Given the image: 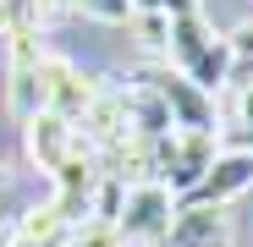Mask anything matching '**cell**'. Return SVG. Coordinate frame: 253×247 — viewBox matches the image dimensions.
Instances as JSON below:
<instances>
[{
	"mask_svg": "<svg viewBox=\"0 0 253 247\" xmlns=\"http://www.w3.org/2000/svg\"><path fill=\"white\" fill-rule=\"evenodd\" d=\"M165 247H231V214L215 203H176Z\"/></svg>",
	"mask_w": 253,
	"mask_h": 247,
	"instance_id": "obj_9",
	"label": "cell"
},
{
	"mask_svg": "<svg viewBox=\"0 0 253 247\" xmlns=\"http://www.w3.org/2000/svg\"><path fill=\"white\" fill-rule=\"evenodd\" d=\"M215 154H220V132H171L154 143V181L171 187L176 198H187L209 176Z\"/></svg>",
	"mask_w": 253,
	"mask_h": 247,
	"instance_id": "obj_2",
	"label": "cell"
},
{
	"mask_svg": "<svg viewBox=\"0 0 253 247\" xmlns=\"http://www.w3.org/2000/svg\"><path fill=\"white\" fill-rule=\"evenodd\" d=\"M99 88L105 82H94L77 61L44 50V61H39V110H50V115H61V121L77 127V121L88 115V105L99 99Z\"/></svg>",
	"mask_w": 253,
	"mask_h": 247,
	"instance_id": "obj_3",
	"label": "cell"
},
{
	"mask_svg": "<svg viewBox=\"0 0 253 247\" xmlns=\"http://www.w3.org/2000/svg\"><path fill=\"white\" fill-rule=\"evenodd\" d=\"M248 187H253V154H242V148H220L215 165H209V176H204L182 203H215V209H226V203L242 198Z\"/></svg>",
	"mask_w": 253,
	"mask_h": 247,
	"instance_id": "obj_8",
	"label": "cell"
},
{
	"mask_svg": "<svg viewBox=\"0 0 253 247\" xmlns=\"http://www.w3.org/2000/svg\"><path fill=\"white\" fill-rule=\"evenodd\" d=\"M39 61H44L39 33H6V105L17 121L39 115Z\"/></svg>",
	"mask_w": 253,
	"mask_h": 247,
	"instance_id": "obj_6",
	"label": "cell"
},
{
	"mask_svg": "<svg viewBox=\"0 0 253 247\" xmlns=\"http://www.w3.org/2000/svg\"><path fill=\"white\" fill-rule=\"evenodd\" d=\"M126 28L138 33V44H143L149 55H160V61H165V44H171V22H165V17H149V11H132V22H126Z\"/></svg>",
	"mask_w": 253,
	"mask_h": 247,
	"instance_id": "obj_11",
	"label": "cell"
},
{
	"mask_svg": "<svg viewBox=\"0 0 253 247\" xmlns=\"http://www.w3.org/2000/svg\"><path fill=\"white\" fill-rule=\"evenodd\" d=\"M6 28H11V17H6V0H0V38H6Z\"/></svg>",
	"mask_w": 253,
	"mask_h": 247,
	"instance_id": "obj_18",
	"label": "cell"
},
{
	"mask_svg": "<svg viewBox=\"0 0 253 247\" xmlns=\"http://www.w3.org/2000/svg\"><path fill=\"white\" fill-rule=\"evenodd\" d=\"M0 247H17V214H0Z\"/></svg>",
	"mask_w": 253,
	"mask_h": 247,
	"instance_id": "obj_17",
	"label": "cell"
},
{
	"mask_svg": "<svg viewBox=\"0 0 253 247\" xmlns=\"http://www.w3.org/2000/svg\"><path fill=\"white\" fill-rule=\"evenodd\" d=\"M132 11H149V17L176 22V17H193V11H204V6H198V0H132Z\"/></svg>",
	"mask_w": 253,
	"mask_h": 247,
	"instance_id": "obj_14",
	"label": "cell"
},
{
	"mask_svg": "<svg viewBox=\"0 0 253 247\" xmlns=\"http://www.w3.org/2000/svg\"><path fill=\"white\" fill-rule=\"evenodd\" d=\"M165 66L182 71L193 88H204L209 99L231 94V38L209 22L204 11L176 17L171 22V44H165Z\"/></svg>",
	"mask_w": 253,
	"mask_h": 247,
	"instance_id": "obj_1",
	"label": "cell"
},
{
	"mask_svg": "<svg viewBox=\"0 0 253 247\" xmlns=\"http://www.w3.org/2000/svg\"><path fill=\"white\" fill-rule=\"evenodd\" d=\"M231 110H237V121H231V127H253V77L231 88Z\"/></svg>",
	"mask_w": 253,
	"mask_h": 247,
	"instance_id": "obj_15",
	"label": "cell"
},
{
	"mask_svg": "<svg viewBox=\"0 0 253 247\" xmlns=\"http://www.w3.org/2000/svg\"><path fill=\"white\" fill-rule=\"evenodd\" d=\"M72 11L94 22H132V0H72Z\"/></svg>",
	"mask_w": 253,
	"mask_h": 247,
	"instance_id": "obj_13",
	"label": "cell"
},
{
	"mask_svg": "<svg viewBox=\"0 0 253 247\" xmlns=\"http://www.w3.org/2000/svg\"><path fill=\"white\" fill-rule=\"evenodd\" d=\"M72 247H126V242H121L116 220H83L77 236H72Z\"/></svg>",
	"mask_w": 253,
	"mask_h": 247,
	"instance_id": "obj_12",
	"label": "cell"
},
{
	"mask_svg": "<svg viewBox=\"0 0 253 247\" xmlns=\"http://www.w3.org/2000/svg\"><path fill=\"white\" fill-rule=\"evenodd\" d=\"M176 192L160 187V181H138L126 187V203H121V242H143V247H165L171 236V220H176Z\"/></svg>",
	"mask_w": 253,
	"mask_h": 247,
	"instance_id": "obj_4",
	"label": "cell"
},
{
	"mask_svg": "<svg viewBox=\"0 0 253 247\" xmlns=\"http://www.w3.org/2000/svg\"><path fill=\"white\" fill-rule=\"evenodd\" d=\"M143 82L165 99V110H171L176 132H220V99H209L204 88H193V82L171 66H154L143 71Z\"/></svg>",
	"mask_w": 253,
	"mask_h": 247,
	"instance_id": "obj_5",
	"label": "cell"
},
{
	"mask_svg": "<svg viewBox=\"0 0 253 247\" xmlns=\"http://www.w3.org/2000/svg\"><path fill=\"white\" fill-rule=\"evenodd\" d=\"M28 6H33V17H39V28H44V22H55L61 11H72V0H28Z\"/></svg>",
	"mask_w": 253,
	"mask_h": 247,
	"instance_id": "obj_16",
	"label": "cell"
},
{
	"mask_svg": "<svg viewBox=\"0 0 253 247\" xmlns=\"http://www.w3.org/2000/svg\"><path fill=\"white\" fill-rule=\"evenodd\" d=\"M83 143H88V138H83L72 121L50 115V110H39L33 121H22V154H28L44 176H55V171H61V165H66Z\"/></svg>",
	"mask_w": 253,
	"mask_h": 247,
	"instance_id": "obj_7",
	"label": "cell"
},
{
	"mask_svg": "<svg viewBox=\"0 0 253 247\" xmlns=\"http://www.w3.org/2000/svg\"><path fill=\"white\" fill-rule=\"evenodd\" d=\"M72 236H77V225L61 214L55 198H44V203L17 214V247H72Z\"/></svg>",
	"mask_w": 253,
	"mask_h": 247,
	"instance_id": "obj_10",
	"label": "cell"
}]
</instances>
